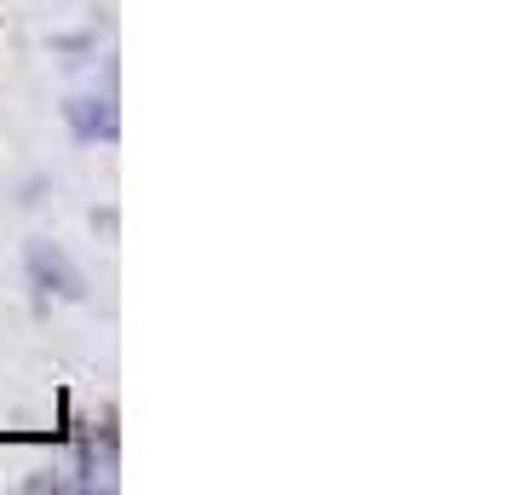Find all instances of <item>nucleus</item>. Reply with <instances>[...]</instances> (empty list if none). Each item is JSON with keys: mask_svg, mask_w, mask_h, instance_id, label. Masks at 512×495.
<instances>
[{"mask_svg": "<svg viewBox=\"0 0 512 495\" xmlns=\"http://www.w3.org/2000/svg\"><path fill=\"white\" fill-rule=\"evenodd\" d=\"M24 265H29V277H35L41 294H58V300H87V277L70 265L64 248H52V242H29Z\"/></svg>", "mask_w": 512, "mask_h": 495, "instance_id": "nucleus-1", "label": "nucleus"}, {"mask_svg": "<svg viewBox=\"0 0 512 495\" xmlns=\"http://www.w3.org/2000/svg\"><path fill=\"white\" fill-rule=\"evenodd\" d=\"M64 116H70V127L81 139H116V116H110V104H98V98H70Z\"/></svg>", "mask_w": 512, "mask_h": 495, "instance_id": "nucleus-2", "label": "nucleus"}]
</instances>
